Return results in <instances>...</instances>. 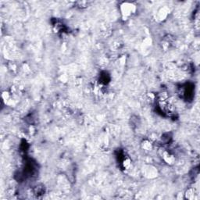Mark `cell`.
Listing matches in <instances>:
<instances>
[{
    "label": "cell",
    "mask_w": 200,
    "mask_h": 200,
    "mask_svg": "<svg viewBox=\"0 0 200 200\" xmlns=\"http://www.w3.org/2000/svg\"><path fill=\"white\" fill-rule=\"evenodd\" d=\"M121 6H123V13L125 15H128V14H132L133 10H134V5L131 3H123V5H122Z\"/></svg>",
    "instance_id": "obj_1"
}]
</instances>
